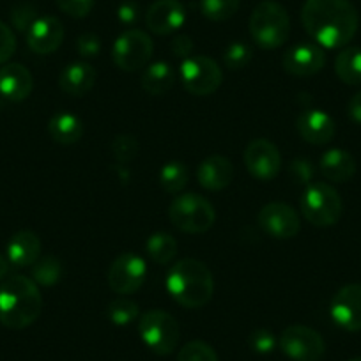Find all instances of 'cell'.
<instances>
[{
    "instance_id": "obj_1",
    "label": "cell",
    "mask_w": 361,
    "mask_h": 361,
    "mask_svg": "<svg viewBox=\"0 0 361 361\" xmlns=\"http://www.w3.org/2000/svg\"><path fill=\"white\" fill-rule=\"evenodd\" d=\"M301 23L322 48H345L360 27V15L350 0H307Z\"/></svg>"
},
{
    "instance_id": "obj_2",
    "label": "cell",
    "mask_w": 361,
    "mask_h": 361,
    "mask_svg": "<svg viewBox=\"0 0 361 361\" xmlns=\"http://www.w3.org/2000/svg\"><path fill=\"white\" fill-rule=\"evenodd\" d=\"M43 296L34 280L11 275L0 282V324L9 329H25L39 319Z\"/></svg>"
},
{
    "instance_id": "obj_3",
    "label": "cell",
    "mask_w": 361,
    "mask_h": 361,
    "mask_svg": "<svg viewBox=\"0 0 361 361\" xmlns=\"http://www.w3.org/2000/svg\"><path fill=\"white\" fill-rule=\"evenodd\" d=\"M166 290L180 307H206L214 294L213 273L204 262L195 259H183L173 264L166 273Z\"/></svg>"
},
{
    "instance_id": "obj_4",
    "label": "cell",
    "mask_w": 361,
    "mask_h": 361,
    "mask_svg": "<svg viewBox=\"0 0 361 361\" xmlns=\"http://www.w3.org/2000/svg\"><path fill=\"white\" fill-rule=\"evenodd\" d=\"M250 34L262 50H276L290 36L289 13L275 0H262L250 16Z\"/></svg>"
},
{
    "instance_id": "obj_5",
    "label": "cell",
    "mask_w": 361,
    "mask_h": 361,
    "mask_svg": "<svg viewBox=\"0 0 361 361\" xmlns=\"http://www.w3.org/2000/svg\"><path fill=\"white\" fill-rule=\"evenodd\" d=\"M301 213L314 227H333L343 213L340 193L328 183H312L301 195Z\"/></svg>"
},
{
    "instance_id": "obj_6",
    "label": "cell",
    "mask_w": 361,
    "mask_h": 361,
    "mask_svg": "<svg viewBox=\"0 0 361 361\" xmlns=\"http://www.w3.org/2000/svg\"><path fill=\"white\" fill-rule=\"evenodd\" d=\"M169 218L176 228L186 234H204L216 221L214 207L206 197L197 193H183L176 197L169 207Z\"/></svg>"
},
{
    "instance_id": "obj_7",
    "label": "cell",
    "mask_w": 361,
    "mask_h": 361,
    "mask_svg": "<svg viewBox=\"0 0 361 361\" xmlns=\"http://www.w3.org/2000/svg\"><path fill=\"white\" fill-rule=\"evenodd\" d=\"M138 335L152 353L166 356L176 350L180 338V328L172 314L154 308L138 317Z\"/></svg>"
},
{
    "instance_id": "obj_8",
    "label": "cell",
    "mask_w": 361,
    "mask_h": 361,
    "mask_svg": "<svg viewBox=\"0 0 361 361\" xmlns=\"http://www.w3.org/2000/svg\"><path fill=\"white\" fill-rule=\"evenodd\" d=\"M180 82L190 94L211 96L220 89L224 82V71L214 59L206 55H190L183 61L179 69Z\"/></svg>"
},
{
    "instance_id": "obj_9",
    "label": "cell",
    "mask_w": 361,
    "mask_h": 361,
    "mask_svg": "<svg viewBox=\"0 0 361 361\" xmlns=\"http://www.w3.org/2000/svg\"><path fill=\"white\" fill-rule=\"evenodd\" d=\"M154 51L151 36L140 29H130L121 34L112 48V59L123 71L135 73L149 64Z\"/></svg>"
},
{
    "instance_id": "obj_10",
    "label": "cell",
    "mask_w": 361,
    "mask_h": 361,
    "mask_svg": "<svg viewBox=\"0 0 361 361\" xmlns=\"http://www.w3.org/2000/svg\"><path fill=\"white\" fill-rule=\"evenodd\" d=\"M279 345L293 361H319L326 353V343L321 333L303 324H293L283 329Z\"/></svg>"
},
{
    "instance_id": "obj_11",
    "label": "cell",
    "mask_w": 361,
    "mask_h": 361,
    "mask_svg": "<svg viewBox=\"0 0 361 361\" xmlns=\"http://www.w3.org/2000/svg\"><path fill=\"white\" fill-rule=\"evenodd\" d=\"M145 279H147V264L140 255L131 252L121 253L112 262L106 275L109 287L121 296L137 293L144 286Z\"/></svg>"
},
{
    "instance_id": "obj_12",
    "label": "cell",
    "mask_w": 361,
    "mask_h": 361,
    "mask_svg": "<svg viewBox=\"0 0 361 361\" xmlns=\"http://www.w3.org/2000/svg\"><path fill=\"white\" fill-rule=\"evenodd\" d=\"M259 225L269 238L293 239L301 228L300 214L283 202H269L260 209Z\"/></svg>"
},
{
    "instance_id": "obj_13",
    "label": "cell",
    "mask_w": 361,
    "mask_h": 361,
    "mask_svg": "<svg viewBox=\"0 0 361 361\" xmlns=\"http://www.w3.org/2000/svg\"><path fill=\"white\" fill-rule=\"evenodd\" d=\"M246 170L259 180L275 179L280 173L282 156L279 147L267 138H255L245 151Z\"/></svg>"
},
{
    "instance_id": "obj_14",
    "label": "cell",
    "mask_w": 361,
    "mask_h": 361,
    "mask_svg": "<svg viewBox=\"0 0 361 361\" xmlns=\"http://www.w3.org/2000/svg\"><path fill=\"white\" fill-rule=\"evenodd\" d=\"M333 322L345 331H361V283H349L336 290L329 305Z\"/></svg>"
},
{
    "instance_id": "obj_15",
    "label": "cell",
    "mask_w": 361,
    "mask_h": 361,
    "mask_svg": "<svg viewBox=\"0 0 361 361\" xmlns=\"http://www.w3.org/2000/svg\"><path fill=\"white\" fill-rule=\"evenodd\" d=\"M282 66L289 75L307 78L322 71L326 66V54L319 44L300 43L283 54Z\"/></svg>"
},
{
    "instance_id": "obj_16",
    "label": "cell",
    "mask_w": 361,
    "mask_h": 361,
    "mask_svg": "<svg viewBox=\"0 0 361 361\" xmlns=\"http://www.w3.org/2000/svg\"><path fill=\"white\" fill-rule=\"evenodd\" d=\"M185 20V6L179 0H156L145 13V25L156 36L176 32L183 27Z\"/></svg>"
},
{
    "instance_id": "obj_17",
    "label": "cell",
    "mask_w": 361,
    "mask_h": 361,
    "mask_svg": "<svg viewBox=\"0 0 361 361\" xmlns=\"http://www.w3.org/2000/svg\"><path fill=\"white\" fill-rule=\"evenodd\" d=\"M27 44L37 55H50L64 41V25L55 16H39L25 32Z\"/></svg>"
},
{
    "instance_id": "obj_18",
    "label": "cell",
    "mask_w": 361,
    "mask_h": 361,
    "mask_svg": "<svg viewBox=\"0 0 361 361\" xmlns=\"http://www.w3.org/2000/svg\"><path fill=\"white\" fill-rule=\"evenodd\" d=\"M298 133L312 145H326L335 137V121L329 114L317 109H308L300 114L296 121Z\"/></svg>"
},
{
    "instance_id": "obj_19",
    "label": "cell",
    "mask_w": 361,
    "mask_h": 361,
    "mask_svg": "<svg viewBox=\"0 0 361 361\" xmlns=\"http://www.w3.org/2000/svg\"><path fill=\"white\" fill-rule=\"evenodd\" d=\"M34 89L32 73L18 62L0 68V94L6 102L20 103L30 96Z\"/></svg>"
},
{
    "instance_id": "obj_20",
    "label": "cell",
    "mask_w": 361,
    "mask_h": 361,
    "mask_svg": "<svg viewBox=\"0 0 361 361\" xmlns=\"http://www.w3.org/2000/svg\"><path fill=\"white\" fill-rule=\"evenodd\" d=\"M234 179V165L221 154H213L204 159L197 169V180L204 190L221 192Z\"/></svg>"
},
{
    "instance_id": "obj_21",
    "label": "cell",
    "mask_w": 361,
    "mask_h": 361,
    "mask_svg": "<svg viewBox=\"0 0 361 361\" xmlns=\"http://www.w3.org/2000/svg\"><path fill=\"white\" fill-rule=\"evenodd\" d=\"M6 257H8L11 267L23 269L36 264L41 257V239L36 232L32 231H20L9 239L8 248H6Z\"/></svg>"
},
{
    "instance_id": "obj_22",
    "label": "cell",
    "mask_w": 361,
    "mask_h": 361,
    "mask_svg": "<svg viewBox=\"0 0 361 361\" xmlns=\"http://www.w3.org/2000/svg\"><path fill=\"white\" fill-rule=\"evenodd\" d=\"M96 78H98V73L89 62H73L62 69L59 76V87L66 94L78 98V96L87 94L96 85Z\"/></svg>"
},
{
    "instance_id": "obj_23",
    "label": "cell",
    "mask_w": 361,
    "mask_h": 361,
    "mask_svg": "<svg viewBox=\"0 0 361 361\" xmlns=\"http://www.w3.org/2000/svg\"><path fill=\"white\" fill-rule=\"evenodd\" d=\"M319 169L322 176L331 183H347L356 173L357 165L354 156L345 149H328L319 159Z\"/></svg>"
},
{
    "instance_id": "obj_24",
    "label": "cell",
    "mask_w": 361,
    "mask_h": 361,
    "mask_svg": "<svg viewBox=\"0 0 361 361\" xmlns=\"http://www.w3.org/2000/svg\"><path fill=\"white\" fill-rule=\"evenodd\" d=\"M142 89L151 96H163L166 94L176 83V71L172 66L165 61L152 62L145 66L142 73Z\"/></svg>"
},
{
    "instance_id": "obj_25",
    "label": "cell",
    "mask_w": 361,
    "mask_h": 361,
    "mask_svg": "<svg viewBox=\"0 0 361 361\" xmlns=\"http://www.w3.org/2000/svg\"><path fill=\"white\" fill-rule=\"evenodd\" d=\"M48 133L57 144L73 145L83 137V123L75 114L59 112L48 123Z\"/></svg>"
},
{
    "instance_id": "obj_26",
    "label": "cell",
    "mask_w": 361,
    "mask_h": 361,
    "mask_svg": "<svg viewBox=\"0 0 361 361\" xmlns=\"http://www.w3.org/2000/svg\"><path fill=\"white\" fill-rule=\"evenodd\" d=\"M335 73L347 85H361V48H342L335 59Z\"/></svg>"
},
{
    "instance_id": "obj_27",
    "label": "cell",
    "mask_w": 361,
    "mask_h": 361,
    "mask_svg": "<svg viewBox=\"0 0 361 361\" xmlns=\"http://www.w3.org/2000/svg\"><path fill=\"white\" fill-rule=\"evenodd\" d=\"M145 252L156 264L166 266L177 255V241L172 234L154 232V234L149 235L147 243H145Z\"/></svg>"
},
{
    "instance_id": "obj_28",
    "label": "cell",
    "mask_w": 361,
    "mask_h": 361,
    "mask_svg": "<svg viewBox=\"0 0 361 361\" xmlns=\"http://www.w3.org/2000/svg\"><path fill=\"white\" fill-rule=\"evenodd\" d=\"M32 267V280L37 283V286L43 287H54L57 286L59 282L64 276V266H62L61 260L54 255L39 257L36 260V264Z\"/></svg>"
},
{
    "instance_id": "obj_29",
    "label": "cell",
    "mask_w": 361,
    "mask_h": 361,
    "mask_svg": "<svg viewBox=\"0 0 361 361\" xmlns=\"http://www.w3.org/2000/svg\"><path fill=\"white\" fill-rule=\"evenodd\" d=\"M190 180L188 166L180 161H169L159 170V185L170 195L183 192Z\"/></svg>"
},
{
    "instance_id": "obj_30",
    "label": "cell",
    "mask_w": 361,
    "mask_h": 361,
    "mask_svg": "<svg viewBox=\"0 0 361 361\" xmlns=\"http://www.w3.org/2000/svg\"><path fill=\"white\" fill-rule=\"evenodd\" d=\"M106 317L116 326H130L140 317V307L128 298H119L106 307Z\"/></svg>"
},
{
    "instance_id": "obj_31",
    "label": "cell",
    "mask_w": 361,
    "mask_h": 361,
    "mask_svg": "<svg viewBox=\"0 0 361 361\" xmlns=\"http://www.w3.org/2000/svg\"><path fill=\"white\" fill-rule=\"evenodd\" d=\"M238 9L239 0H200V11L211 22H227Z\"/></svg>"
},
{
    "instance_id": "obj_32",
    "label": "cell",
    "mask_w": 361,
    "mask_h": 361,
    "mask_svg": "<svg viewBox=\"0 0 361 361\" xmlns=\"http://www.w3.org/2000/svg\"><path fill=\"white\" fill-rule=\"evenodd\" d=\"M140 151V144L133 135H117L114 140L110 142V152H112L114 159L119 161L121 165L133 161Z\"/></svg>"
},
{
    "instance_id": "obj_33",
    "label": "cell",
    "mask_w": 361,
    "mask_h": 361,
    "mask_svg": "<svg viewBox=\"0 0 361 361\" xmlns=\"http://www.w3.org/2000/svg\"><path fill=\"white\" fill-rule=\"evenodd\" d=\"M177 361H220L218 354L209 343L202 340H192L180 347L177 354Z\"/></svg>"
},
{
    "instance_id": "obj_34",
    "label": "cell",
    "mask_w": 361,
    "mask_h": 361,
    "mask_svg": "<svg viewBox=\"0 0 361 361\" xmlns=\"http://www.w3.org/2000/svg\"><path fill=\"white\" fill-rule=\"evenodd\" d=\"M252 57L253 55L248 44L241 43V41H235V43H231L225 48L224 64L231 71H239V69L246 68L252 62Z\"/></svg>"
},
{
    "instance_id": "obj_35",
    "label": "cell",
    "mask_w": 361,
    "mask_h": 361,
    "mask_svg": "<svg viewBox=\"0 0 361 361\" xmlns=\"http://www.w3.org/2000/svg\"><path fill=\"white\" fill-rule=\"evenodd\" d=\"M279 345V340L269 329L259 328L250 335V347L255 350L257 354H271Z\"/></svg>"
},
{
    "instance_id": "obj_36",
    "label": "cell",
    "mask_w": 361,
    "mask_h": 361,
    "mask_svg": "<svg viewBox=\"0 0 361 361\" xmlns=\"http://www.w3.org/2000/svg\"><path fill=\"white\" fill-rule=\"evenodd\" d=\"M289 173L296 185H303L305 188H307L308 185H312V180H314L315 169L314 165H312V161H308V159L305 158H298L294 159V161H290Z\"/></svg>"
},
{
    "instance_id": "obj_37",
    "label": "cell",
    "mask_w": 361,
    "mask_h": 361,
    "mask_svg": "<svg viewBox=\"0 0 361 361\" xmlns=\"http://www.w3.org/2000/svg\"><path fill=\"white\" fill-rule=\"evenodd\" d=\"M37 18H39V16L36 15V9L30 4H18L16 8H13L11 11V22L20 32H27V30L30 29V25H32Z\"/></svg>"
},
{
    "instance_id": "obj_38",
    "label": "cell",
    "mask_w": 361,
    "mask_h": 361,
    "mask_svg": "<svg viewBox=\"0 0 361 361\" xmlns=\"http://www.w3.org/2000/svg\"><path fill=\"white\" fill-rule=\"evenodd\" d=\"M64 15L71 18H85L92 8H94V0H55Z\"/></svg>"
},
{
    "instance_id": "obj_39",
    "label": "cell",
    "mask_w": 361,
    "mask_h": 361,
    "mask_svg": "<svg viewBox=\"0 0 361 361\" xmlns=\"http://www.w3.org/2000/svg\"><path fill=\"white\" fill-rule=\"evenodd\" d=\"M16 51V36L11 27L0 22V64H8Z\"/></svg>"
},
{
    "instance_id": "obj_40",
    "label": "cell",
    "mask_w": 361,
    "mask_h": 361,
    "mask_svg": "<svg viewBox=\"0 0 361 361\" xmlns=\"http://www.w3.org/2000/svg\"><path fill=\"white\" fill-rule=\"evenodd\" d=\"M76 51H78L80 57L83 59H92L98 57L99 51H102V41L96 34L87 32L76 39Z\"/></svg>"
},
{
    "instance_id": "obj_41",
    "label": "cell",
    "mask_w": 361,
    "mask_h": 361,
    "mask_svg": "<svg viewBox=\"0 0 361 361\" xmlns=\"http://www.w3.org/2000/svg\"><path fill=\"white\" fill-rule=\"evenodd\" d=\"M170 51L173 57L177 59H188L193 51V41L192 37L186 34H179L170 41Z\"/></svg>"
},
{
    "instance_id": "obj_42",
    "label": "cell",
    "mask_w": 361,
    "mask_h": 361,
    "mask_svg": "<svg viewBox=\"0 0 361 361\" xmlns=\"http://www.w3.org/2000/svg\"><path fill=\"white\" fill-rule=\"evenodd\" d=\"M138 16H140V8H138V4H135V2H123V4L119 6V9H117V18H119L121 23H124V25H131V23H135L138 20Z\"/></svg>"
},
{
    "instance_id": "obj_43",
    "label": "cell",
    "mask_w": 361,
    "mask_h": 361,
    "mask_svg": "<svg viewBox=\"0 0 361 361\" xmlns=\"http://www.w3.org/2000/svg\"><path fill=\"white\" fill-rule=\"evenodd\" d=\"M347 114H349V119L353 121V123L361 124V90H357L356 94L349 99Z\"/></svg>"
},
{
    "instance_id": "obj_44",
    "label": "cell",
    "mask_w": 361,
    "mask_h": 361,
    "mask_svg": "<svg viewBox=\"0 0 361 361\" xmlns=\"http://www.w3.org/2000/svg\"><path fill=\"white\" fill-rule=\"evenodd\" d=\"M9 267H11V264H9L8 257L2 255V253H0V282H2V280L8 279Z\"/></svg>"
},
{
    "instance_id": "obj_45",
    "label": "cell",
    "mask_w": 361,
    "mask_h": 361,
    "mask_svg": "<svg viewBox=\"0 0 361 361\" xmlns=\"http://www.w3.org/2000/svg\"><path fill=\"white\" fill-rule=\"evenodd\" d=\"M4 102H6V99L2 98V94H0V109H2V106H4Z\"/></svg>"
},
{
    "instance_id": "obj_46",
    "label": "cell",
    "mask_w": 361,
    "mask_h": 361,
    "mask_svg": "<svg viewBox=\"0 0 361 361\" xmlns=\"http://www.w3.org/2000/svg\"><path fill=\"white\" fill-rule=\"evenodd\" d=\"M349 361H361V356L360 357H353V360H349Z\"/></svg>"
}]
</instances>
